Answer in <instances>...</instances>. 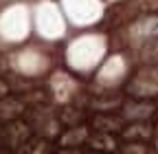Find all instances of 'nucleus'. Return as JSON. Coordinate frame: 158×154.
Instances as JSON below:
<instances>
[{
	"instance_id": "1",
	"label": "nucleus",
	"mask_w": 158,
	"mask_h": 154,
	"mask_svg": "<svg viewBox=\"0 0 158 154\" xmlns=\"http://www.w3.org/2000/svg\"><path fill=\"white\" fill-rule=\"evenodd\" d=\"M94 130L99 132H112V130H118V126H121V121L118 119H112V117H94Z\"/></svg>"
},
{
	"instance_id": "2",
	"label": "nucleus",
	"mask_w": 158,
	"mask_h": 154,
	"mask_svg": "<svg viewBox=\"0 0 158 154\" xmlns=\"http://www.w3.org/2000/svg\"><path fill=\"white\" fill-rule=\"evenodd\" d=\"M7 92H9V86H7L2 79H0V99H2V97H7Z\"/></svg>"
}]
</instances>
